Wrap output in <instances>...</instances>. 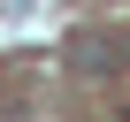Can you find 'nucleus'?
Listing matches in <instances>:
<instances>
[{"instance_id": "obj_1", "label": "nucleus", "mask_w": 130, "mask_h": 122, "mask_svg": "<svg viewBox=\"0 0 130 122\" xmlns=\"http://www.w3.org/2000/svg\"><path fill=\"white\" fill-rule=\"evenodd\" d=\"M69 53H77L84 76H115V69H122V46H115V38H77Z\"/></svg>"}, {"instance_id": "obj_2", "label": "nucleus", "mask_w": 130, "mask_h": 122, "mask_svg": "<svg viewBox=\"0 0 130 122\" xmlns=\"http://www.w3.org/2000/svg\"><path fill=\"white\" fill-rule=\"evenodd\" d=\"M122 61H130V31H122Z\"/></svg>"}]
</instances>
